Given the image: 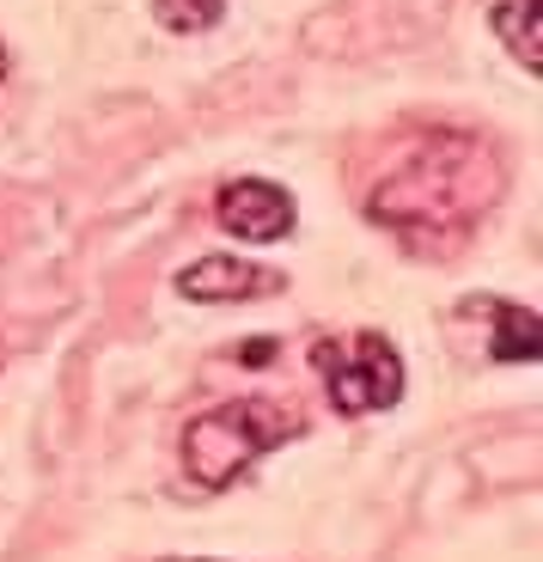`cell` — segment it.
I'll return each instance as SVG.
<instances>
[{
    "label": "cell",
    "instance_id": "cell-8",
    "mask_svg": "<svg viewBox=\"0 0 543 562\" xmlns=\"http://www.w3.org/2000/svg\"><path fill=\"white\" fill-rule=\"evenodd\" d=\"M226 13V0H154V19L178 37H195V31H214Z\"/></svg>",
    "mask_w": 543,
    "mask_h": 562
},
{
    "label": "cell",
    "instance_id": "cell-3",
    "mask_svg": "<svg viewBox=\"0 0 543 562\" xmlns=\"http://www.w3.org/2000/svg\"><path fill=\"white\" fill-rule=\"evenodd\" d=\"M312 367H318L324 392L342 416H373V409H391L404 397V355L378 330H361L349 342L318 337L312 342Z\"/></svg>",
    "mask_w": 543,
    "mask_h": 562
},
{
    "label": "cell",
    "instance_id": "cell-6",
    "mask_svg": "<svg viewBox=\"0 0 543 562\" xmlns=\"http://www.w3.org/2000/svg\"><path fill=\"white\" fill-rule=\"evenodd\" d=\"M464 306L488 312V349H495V361H513V367H531L543 349L538 337V312L519 306V300H464Z\"/></svg>",
    "mask_w": 543,
    "mask_h": 562
},
{
    "label": "cell",
    "instance_id": "cell-2",
    "mask_svg": "<svg viewBox=\"0 0 543 562\" xmlns=\"http://www.w3.org/2000/svg\"><path fill=\"white\" fill-rule=\"evenodd\" d=\"M306 422L293 409L269 404V397H233V404L208 409L183 428V471H190L202 490H233L245 471H251L263 452L287 447Z\"/></svg>",
    "mask_w": 543,
    "mask_h": 562
},
{
    "label": "cell",
    "instance_id": "cell-1",
    "mask_svg": "<svg viewBox=\"0 0 543 562\" xmlns=\"http://www.w3.org/2000/svg\"><path fill=\"white\" fill-rule=\"evenodd\" d=\"M507 196V159L495 140L471 128H428L397 154V166L373 183L366 214L404 239L464 233Z\"/></svg>",
    "mask_w": 543,
    "mask_h": 562
},
{
    "label": "cell",
    "instance_id": "cell-9",
    "mask_svg": "<svg viewBox=\"0 0 543 562\" xmlns=\"http://www.w3.org/2000/svg\"><path fill=\"white\" fill-rule=\"evenodd\" d=\"M7 74H13V56H7V43H0V80H7Z\"/></svg>",
    "mask_w": 543,
    "mask_h": 562
},
{
    "label": "cell",
    "instance_id": "cell-10",
    "mask_svg": "<svg viewBox=\"0 0 543 562\" xmlns=\"http://www.w3.org/2000/svg\"><path fill=\"white\" fill-rule=\"evenodd\" d=\"M166 562H214V557H166Z\"/></svg>",
    "mask_w": 543,
    "mask_h": 562
},
{
    "label": "cell",
    "instance_id": "cell-7",
    "mask_svg": "<svg viewBox=\"0 0 543 562\" xmlns=\"http://www.w3.org/2000/svg\"><path fill=\"white\" fill-rule=\"evenodd\" d=\"M488 25H495V37L513 49V61H519L525 74L543 68V56H538V0H495Z\"/></svg>",
    "mask_w": 543,
    "mask_h": 562
},
{
    "label": "cell",
    "instance_id": "cell-4",
    "mask_svg": "<svg viewBox=\"0 0 543 562\" xmlns=\"http://www.w3.org/2000/svg\"><path fill=\"white\" fill-rule=\"evenodd\" d=\"M214 221L245 245H275L293 233V196L269 178H233L214 196Z\"/></svg>",
    "mask_w": 543,
    "mask_h": 562
},
{
    "label": "cell",
    "instance_id": "cell-5",
    "mask_svg": "<svg viewBox=\"0 0 543 562\" xmlns=\"http://www.w3.org/2000/svg\"><path fill=\"white\" fill-rule=\"evenodd\" d=\"M178 294L183 300H263V294H281V276L275 269H257L245 257H195V263L178 269Z\"/></svg>",
    "mask_w": 543,
    "mask_h": 562
}]
</instances>
